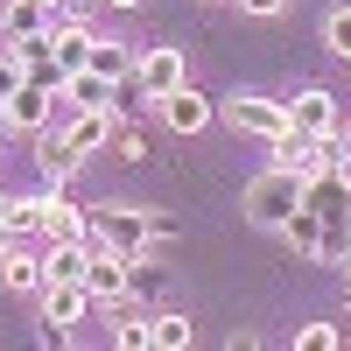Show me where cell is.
Here are the masks:
<instances>
[{"label": "cell", "instance_id": "14", "mask_svg": "<svg viewBox=\"0 0 351 351\" xmlns=\"http://www.w3.org/2000/svg\"><path fill=\"white\" fill-rule=\"evenodd\" d=\"M64 112H77V106H120V84L112 77H99V71H77L71 84H64V99H56Z\"/></svg>", "mask_w": 351, "mask_h": 351}, {"label": "cell", "instance_id": "10", "mask_svg": "<svg viewBox=\"0 0 351 351\" xmlns=\"http://www.w3.org/2000/svg\"><path fill=\"white\" fill-rule=\"evenodd\" d=\"M92 302H99V295H92L84 281H49V288H43V324H56V330H64V324H77V316L92 309Z\"/></svg>", "mask_w": 351, "mask_h": 351}, {"label": "cell", "instance_id": "1", "mask_svg": "<svg viewBox=\"0 0 351 351\" xmlns=\"http://www.w3.org/2000/svg\"><path fill=\"white\" fill-rule=\"evenodd\" d=\"M92 239H106L112 253H127V260H148L169 239V225L148 218V211H134V204H92Z\"/></svg>", "mask_w": 351, "mask_h": 351}, {"label": "cell", "instance_id": "3", "mask_svg": "<svg viewBox=\"0 0 351 351\" xmlns=\"http://www.w3.org/2000/svg\"><path fill=\"white\" fill-rule=\"evenodd\" d=\"M176 84H190L183 77V49H176V43H155L148 56H134V92L148 99V106H162Z\"/></svg>", "mask_w": 351, "mask_h": 351}, {"label": "cell", "instance_id": "31", "mask_svg": "<svg viewBox=\"0 0 351 351\" xmlns=\"http://www.w3.org/2000/svg\"><path fill=\"white\" fill-rule=\"evenodd\" d=\"M0 211H8V190H0Z\"/></svg>", "mask_w": 351, "mask_h": 351}, {"label": "cell", "instance_id": "11", "mask_svg": "<svg viewBox=\"0 0 351 351\" xmlns=\"http://www.w3.org/2000/svg\"><path fill=\"white\" fill-rule=\"evenodd\" d=\"M49 112H56V92H43L36 77H28L21 92L8 99V120H14V134H43V127H49Z\"/></svg>", "mask_w": 351, "mask_h": 351}, {"label": "cell", "instance_id": "20", "mask_svg": "<svg viewBox=\"0 0 351 351\" xmlns=\"http://www.w3.org/2000/svg\"><path fill=\"white\" fill-rule=\"evenodd\" d=\"M84 71H99V77H112V84H127V77H134V56H127L120 43H99V49H92V64H84Z\"/></svg>", "mask_w": 351, "mask_h": 351}, {"label": "cell", "instance_id": "22", "mask_svg": "<svg viewBox=\"0 0 351 351\" xmlns=\"http://www.w3.org/2000/svg\"><path fill=\"white\" fill-rule=\"evenodd\" d=\"M21 84H28V64H21V56L8 49V56H0V106H8V99L21 92Z\"/></svg>", "mask_w": 351, "mask_h": 351}, {"label": "cell", "instance_id": "5", "mask_svg": "<svg viewBox=\"0 0 351 351\" xmlns=\"http://www.w3.org/2000/svg\"><path fill=\"white\" fill-rule=\"evenodd\" d=\"M288 127H295L302 141H330L337 134V99L324 92V84H302V92L288 99Z\"/></svg>", "mask_w": 351, "mask_h": 351}, {"label": "cell", "instance_id": "27", "mask_svg": "<svg viewBox=\"0 0 351 351\" xmlns=\"http://www.w3.org/2000/svg\"><path fill=\"white\" fill-rule=\"evenodd\" d=\"M344 204H351V162H344Z\"/></svg>", "mask_w": 351, "mask_h": 351}, {"label": "cell", "instance_id": "15", "mask_svg": "<svg viewBox=\"0 0 351 351\" xmlns=\"http://www.w3.org/2000/svg\"><path fill=\"white\" fill-rule=\"evenodd\" d=\"M190 337H197V324L183 309H162V316H148V344L155 351H190Z\"/></svg>", "mask_w": 351, "mask_h": 351}, {"label": "cell", "instance_id": "16", "mask_svg": "<svg viewBox=\"0 0 351 351\" xmlns=\"http://www.w3.org/2000/svg\"><path fill=\"white\" fill-rule=\"evenodd\" d=\"M106 309H112V344H120V351H141V344H148V316H141L127 295H112Z\"/></svg>", "mask_w": 351, "mask_h": 351}, {"label": "cell", "instance_id": "33", "mask_svg": "<svg viewBox=\"0 0 351 351\" xmlns=\"http://www.w3.org/2000/svg\"><path fill=\"white\" fill-rule=\"evenodd\" d=\"M204 8H211V0H204Z\"/></svg>", "mask_w": 351, "mask_h": 351}, {"label": "cell", "instance_id": "30", "mask_svg": "<svg viewBox=\"0 0 351 351\" xmlns=\"http://www.w3.org/2000/svg\"><path fill=\"white\" fill-rule=\"evenodd\" d=\"M344 316H351V288H344Z\"/></svg>", "mask_w": 351, "mask_h": 351}, {"label": "cell", "instance_id": "12", "mask_svg": "<svg viewBox=\"0 0 351 351\" xmlns=\"http://www.w3.org/2000/svg\"><path fill=\"white\" fill-rule=\"evenodd\" d=\"M281 239H288V253H295V260H316V253H324V218H316L309 197L295 204V218L281 225Z\"/></svg>", "mask_w": 351, "mask_h": 351}, {"label": "cell", "instance_id": "26", "mask_svg": "<svg viewBox=\"0 0 351 351\" xmlns=\"http://www.w3.org/2000/svg\"><path fill=\"white\" fill-rule=\"evenodd\" d=\"M8 246H14V225H8V218H0V260H8Z\"/></svg>", "mask_w": 351, "mask_h": 351}, {"label": "cell", "instance_id": "19", "mask_svg": "<svg viewBox=\"0 0 351 351\" xmlns=\"http://www.w3.org/2000/svg\"><path fill=\"white\" fill-rule=\"evenodd\" d=\"M0 218L14 225V239H28V232H43V218H49V197H8Z\"/></svg>", "mask_w": 351, "mask_h": 351}, {"label": "cell", "instance_id": "6", "mask_svg": "<svg viewBox=\"0 0 351 351\" xmlns=\"http://www.w3.org/2000/svg\"><path fill=\"white\" fill-rule=\"evenodd\" d=\"M127 281H134V260H127V253H112L106 239H92V260H84V288H92L99 302H112V295H127Z\"/></svg>", "mask_w": 351, "mask_h": 351}, {"label": "cell", "instance_id": "29", "mask_svg": "<svg viewBox=\"0 0 351 351\" xmlns=\"http://www.w3.org/2000/svg\"><path fill=\"white\" fill-rule=\"evenodd\" d=\"M43 8H77V0H43Z\"/></svg>", "mask_w": 351, "mask_h": 351}, {"label": "cell", "instance_id": "4", "mask_svg": "<svg viewBox=\"0 0 351 351\" xmlns=\"http://www.w3.org/2000/svg\"><path fill=\"white\" fill-rule=\"evenodd\" d=\"M225 127L232 134H253V141H274V134H288V99L239 92V99H225Z\"/></svg>", "mask_w": 351, "mask_h": 351}, {"label": "cell", "instance_id": "17", "mask_svg": "<svg viewBox=\"0 0 351 351\" xmlns=\"http://www.w3.org/2000/svg\"><path fill=\"white\" fill-rule=\"evenodd\" d=\"M36 162H43V176H49V183H71V169H77L84 155L71 148V134H43V155H36Z\"/></svg>", "mask_w": 351, "mask_h": 351}, {"label": "cell", "instance_id": "24", "mask_svg": "<svg viewBox=\"0 0 351 351\" xmlns=\"http://www.w3.org/2000/svg\"><path fill=\"white\" fill-rule=\"evenodd\" d=\"M112 148H120V155H127V162H141V155H148V141H141V134H134V127H120V134H112Z\"/></svg>", "mask_w": 351, "mask_h": 351}, {"label": "cell", "instance_id": "7", "mask_svg": "<svg viewBox=\"0 0 351 351\" xmlns=\"http://www.w3.org/2000/svg\"><path fill=\"white\" fill-rule=\"evenodd\" d=\"M64 134H71V148L77 155H99V148H112V106H77V112H64Z\"/></svg>", "mask_w": 351, "mask_h": 351}, {"label": "cell", "instance_id": "2", "mask_svg": "<svg viewBox=\"0 0 351 351\" xmlns=\"http://www.w3.org/2000/svg\"><path fill=\"white\" fill-rule=\"evenodd\" d=\"M302 190H309V183H302L295 169H281V162H274V169H260L253 183H246V218H253L260 232H281L288 218H295Z\"/></svg>", "mask_w": 351, "mask_h": 351}, {"label": "cell", "instance_id": "21", "mask_svg": "<svg viewBox=\"0 0 351 351\" xmlns=\"http://www.w3.org/2000/svg\"><path fill=\"white\" fill-rule=\"evenodd\" d=\"M324 43H330V49L344 56V64H351V8H337V14L324 21Z\"/></svg>", "mask_w": 351, "mask_h": 351}, {"label": "cell", "instance_id": "13", "mask_svg": "<svg viewBox=\"0 0 351 351\" xmlns=\"http://www.w3.org/2000/svg\"><path fill=\"white\" fill-rule=\"evenodd\" d=\"M0 281H8V295H43V288H49V267H43L36 253H14V246H8V260H0Z\"/></svg>", "mask_w": 351, "mask_h": 351}, {"label": "cell", "instance_id": "28", "mask_svg": "<svg viewBox=\"0 0 351 351\" xmlns=\"http://www.w3.org/2000/svg\"><path fill=\"white\" fill-rule=\"evenodd\" d=\"M106 8H141V0H106Z\"/></svg>", "mask_w": 351, "mask_h": 351}, {"label": "cell", "instance_id": "25", "mask_svg": "<svg viewBox=\"0 0 351 351\" xmlns=\"http://www.w3.org/2000/svg\"><path fill=\"white\" fill-rule=\"evenodd\" d=\"M281 8H288V0H239V14H253V21H274Z\"/></svg>", "mask_w": 351, "mask_h": 351}, {"label": "cell", "instance_id": "32", "mask_svg": "<svg viewBox=\"0 0 351 351\" xmlns=\"http://www.w3.org/2000/svg\"><path fill=\"white\" fill-rule=\"evenodd\" d=\"M344 281H351V260H344Z\"/></svg>", "mask_w": 351, "mask_h": 351}, {"label": "cell", "instance_id": "18", "mask_svg": "<svg viewBox=\"0 0 351 351\" xmlns=\"http://www.w3.org/2000/svg\"><path fill=\"white\" fill-rule=\"evenodd\" d=\"M43 28H49V8H43V0H8V43L43 36Z\"/></svg>", "mask_w": 351, "mask_h": 351}, {"label": "cell", "instance_id": "23", "mask_svg": "<svg viewBox=\"0 0 351 351\" xmlns=\"http://www.w3.org/2000/svg\"><path fill=\"white\" fill-rule=\"evenodd\" d=\"M295 344H302V351H330V344H337V324H302Z\"/></svg>", "mask_w": 351, "mask_h": 351}, {"label": "cell", "instance_id": "8", "mask_svg": "<svg viewBox=\"0 0 351 351\" xmlns=\"http://www.w3.org/2000/svg\"><path fill=\"white\" fill-rule=\"evenodd\" d=\"M155 112H162V120H169L176 134H204V127L218 120V106L204 99V92H190V84H176V92H169V99H162Z\"/></svg>", "mask_w": 351, "mask_h": 351}, {"label": "cell", "instance_id": "9", "mask_svg": "<svg viewBox=\"0 0 351 351\" xmlns=\"http://www.w3.org/2000/svg\"><path fill=\"white\" fill-rule=\"evenodd\" d=\"M43 197H49V218H43L49 239H92V211H77V204H71V183H49Z\"/></svg>", "mask_w": 351, "mask_h": 351}]
</instances>
